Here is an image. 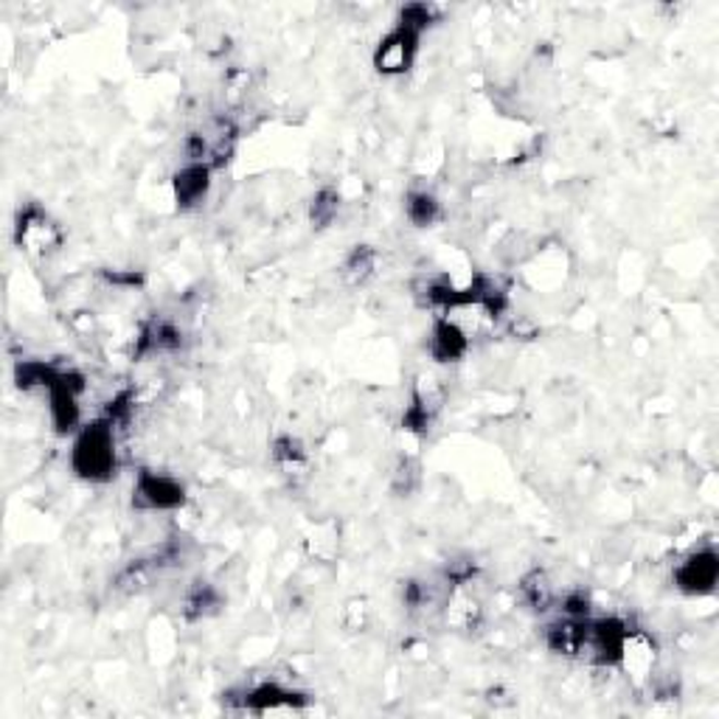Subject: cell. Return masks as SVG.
I'll use <instances>...</instances> for the list:
<instances>
[{
	"mask_svg": "<svg viewBox=\"0 0 719 719\" xmlns=\"http://www.w3.org/2000/svg\"><path fill=\"white\" fill-rule=\"evenodd\" d=\"M116 424L101 416L82 424L73 439L71 469L87 483H107L119 469V450H116Z\"/></svg>",
	"mask_w": 719,
	"mask_h": 719,
	"instance_id": "cell-1",
	"label": "cell"
},
{
	"mask_svg": "<svg viewBox=\"0 0 719 719\" xmlns=\"http://www.w3.org/2000/svg\"><path fill=\"white\" fill-rule=\"evenodd\" d=\"M87 383L80 371L62 369L60 376L53 380L48 394V419L51 428L68 436V433H80L82 430V394H85Z\"/></svg>",
	"mask_w": 719,
	"mask_h": 719,
	"instance_id": "cell-2",
	"label": "cell"
},
{
	"mask_svg": "<svg viewBox=\"0 0 719 719\" xmlns=\"http://www.w3.org/2000/svg\"><path fill=\"white\" fill-rule=\"evenodd\" d=\"M185 503V489L178 478L158 469H141L132 483V506L139 512H175Z\"/></svg>",
	"mask_w": 719,
	"mask_h": 719,
	"instance_id": "cell-3",
	"label": "cell"
},
{
	"mask_svg": "<svg viewBox=\"0 0 719 719\" xmlns=\"http://www.w3.org/2000/svg\"><path fill=\"white\" fill-rule=\"evenodd\" d=\"M419 43H422V32L405 26V23H396L388 34H385L380 46L374 48V68L383 76H403L414 68L416 53H419Z\"/></svg>",
	"mask_w": 719,
	"mask_h": 719,
	"instance_id": "cell-4",
	"label": "cell"
},
{
	"mask_svg": "<svg viewBox=\"0 0 719 719\" xmlns=\"http://www.w3.org/2000/svg\"><path fill=\"white\" fill-rule=\"evenodd\" d=\"M14 242L21 244V251L28 256H48L62 244L60 225L53 223L43 208L37 205H26L17 214V225H14Z\"/></svg>",
	"mask_w": 719,
	"mask_h": 719,
	"instance_id": "cell-5",
	"label": "cell"
},
{
	"mask_svg": "<svg viewBox=\"0 0 719 719\" xmlns=\"http://www.w3.org/2000/svg\"><path fill=\"white\" fill-rule=\"evenodd\" d=\"M674 588L686 596H711L719 579V560L711 548H699L678 562L674 567Z\"/></svg>",
	"mask_w": 719,
	"mask_h": 719,
	"instance_id": "cell-6",
	"label": "cell"
},
{
	"mask_svg": "<svg viewBox=\"0 0 719 719\" xmlns=\"http://www.w3.org/2000/svg\"><path fill=\"white\" fill-rule=\"evenodd\" d=\"M469 346H472V335L458 324L456 317L439 315L433 321V329L428 335V355L436 363H458L467 357Z\"/></svg>",
	"mask_w": 719,
	"mask_h": 719,
	"instance_id": "cell-7",
	"label": "cell"
},
{
	"mask_svg": "<svg viewBox=\"0 0 719 719\" xmlns=\"http://www.w3.org/2000/svg\"><path fill=\"white\" fill-rule=\"evenodd\" d=\"M237 703L251 714H278L298 711V708H304L310 699H307V694L281 686V683H259V686L253 688H244Z\"/></svg>",
	"mask_w": 719,
	"mask_h": 719,
	"instance_id": "cell-8",
	"label": "cell"
},
{
	"mask_svg": "<svg viewBox=\"0 0 719 719\" xmlns=\"http://www.w3.org/2000/svg\"><path fill=\"white\" fill-rule=\"evenodd\" d=\"M214 169L208 164H192L185 160L172 178V194L180 212H192L200 203H205L212 192Z\"/></svg>",
	"mask_w": 719,
	"mask_h": 719,
	"instance_id": "cell-9",
	"label": "cell"
},
{
	"mask_svg": "<svg viewBox=\"0 0 719 719\" xmlns=\"http://www.w3.org/2000/svg\"><path fill=\"white\" fill-rule=\"evenodd\" d=\"M588 619L562 615L560 621H551L546 633H542L546 647L556 655H565V658H579L582 647H585V635H588Z\"/></svg>",
	"mask_w": 719,
	"mask_h": 719,
	"instance_id": "cell-10",
	"label": "cell"
},
{
	"mask_svg": "<svg viewBox=\"0 0 719 719\" xmlns=\"http://www.w3.org/2000/svg\"><path fill=\"white\" fill-rule=\"evenodd\" d=\"M655 658H658L655 640L649 638L644 630H630L627 640H624V649H621L619 667L633 674L635 680H644L652 674Z\"/></svg>",
	"mask_w": 719,
	"mask_h": 719,
	"instance_id": "cell-11",
	"label": "cell"
},
{
	"mask_svg": "<svg viewBox=\"0 0 719 719\" xmlns=\"http://www.w3.org/2000/svg\"><path fill=\"white\" fill-rule=\"evenodd\" d=\"M180 344H183V335H180L178 326H175L172 321H166V317H155V321H149V324L141 329L139 355H169V351H178Z\"/></svg>",
	"mask_w": 719,
	"mask_h": 719,
	"instance_id": "cell-12",
	"label": "cell"
},
{
	"mask_svg": "<svg viewBox=\"0 0 719 719\" xmlns=\"http://www.w3.org/2000/svg\"><path fill=\"white\" fill-rule=\"evenodd\" d=\"M520 599L526 601L528 608L537 610V613H548V610L556 604V588L551 576H548L546 571H540V567L523 576Z\"/></svg>",
	"mask_w": 719,
	"mask_h": 719,
	"instance_id": "cell-13",
	"label": "cell"
},
{
	"mask_svg": "<svg viewBox=\"0 0 719 719\" xmlns=\"http://www.w3.org/2000/svg\"><path fill=\"white\" fill-rule=\"evenodd\" d=\"M405 217L416 228H430L442 219V203L430 189H410L405 197Z\"/></svg>",
	"mask_w": 719,
	"mask_h": 719,
	"instance_id": "cell-14",
	"label": "cell"
},
{
	"mask_svg": "<svg viewBox=\"0 0 719 719\" xmlns=\"http://www.w3.org/2000/svg\"><path fill=\"white\" fill-rule=\"evenodd\" d=\"M219 608H223V596H219V590L214 588L212 582H194L183 599V613L185 619L192 621L217 615Z\"/></svg>",
	"mask_w": 719,
	"mask_h": 719,
	"instance_id": "cell-15",
	"label": "cell"
},
{
	"mask_svg": "<svg viewBox=\"0 0 719 719\" xmlns=\"http://www.w3.org/2000/svg\"><path fill=\"white\" fill-rule=\"evenodd\" d=\"M273 462L278 464L281 472L292 476V472H304L307 469V450L304 444L292 436H278L273 442Z\"/></svg>",
	"mask_w": 719,
	"mask_h": 719,
	"instance_id": "cell-16",
	"label": "cell"
},
{
	"mask_svg": "<svg viewBox=\"0 0 719 719\" xmlns=\"http://www.w3.org/2000/svg\"><path fill=\"white\" fill-rule=\"evenodd\" d=\"M376 271V251L369 248V244H357L355 251L346 256L344 262V276L349 278L351 284H363L374 276Z\"/></svg>",
	"mask_w": 719,
	"mask_h": 719,
	"instance_id": "cell-17",
	"label": "cell"
},
{
	"mask_svg": "<svg viewBox=\"0 0 719 719\" xmlns=\"http://www.w3.org/2000/svg\"><path fill=\"white\" fill-rule=\"evenodd\" d=\"M340 214V194L335 189H321L310 203V223L312 228H329Z\"/></svg>",
	"mask_w": 719,
	"mask_h": 719,
	"instance_id": "cell-18",
	"label": "cell"
}]
</instances>
